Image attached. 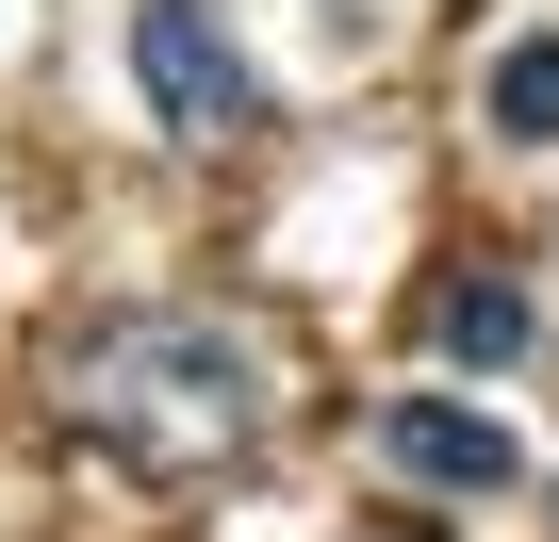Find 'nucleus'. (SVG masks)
<instances>
[{
  "label": "nucleus",
  "mask_w": 559,
  "mask_h": 542,
  "mask_svg": "<svg viewBox=\"0 0 559 542\" xmlns=\"http://www.w3.org/2000/svg\"><path fill=\"white\" fill-rule=\"evenodd\" d=\"M67 411L132 460H230L263 427V346L214 313V297H132L67 346Z\"/></svg>",
  "instance_id": "f257e3e1"
},
{
  "label": "nucleus",
  "mask_w": 559,
  "mask_h": 542,
  "mask_svg": "<svg viewBox=\"0 0 559 542\" xmlns=\"http://www.w3.org/2000/svg\"><path fill=\"white\" fill-rule=\"evenodd\" d=\"M379 542H395V526H379Z\"/></svg>",
  "instance_id": "423d86ee"
},
{
  "label": "nucleus",
  "mask_w": 559,
  "mask_h": 542,
  "mask_svg": "<svg viewBox=\"0 0 559 542\" xmlns=\"http://www.w3.org/2000/svg\"><path fill=\"white\" fill-rule=\"evenodd\" d=\"M526 329H543V313H526L510 263H444V280H428V346H444L461 378H510V362H526Z\"/></svg>",
  "instance_id": "20e7f679"
},
{
  "label": "nucleus",
  "mask_w": 559,
  "mask_h": 542,
  "mask_svg": "<svg viewBox=\"0 0 559 542\" xmlns=\"http://www.w3.org/2000/svg\"><path fill=\"white\" fill-rule=\"evenodd\" d=\"M362 444H379V477H412V493H444V509H493V493L526 477L510 411H477L461 378H412V395H379V411H362Z\"/></svg>",
  "instance_id": "f03ea898"
},
{
  "label": "nucleus",
  "mask_w": 559,
  "mask_h": 542,
  "mask_svg": "<svg viewBox=\"0 0 559 542\" xmlns=\"http://www.w3.org/2000/svg\"><path fill=\"white\" fill-rule=\"evenodd\" d=\"M477 116H493L510 148H559V34H510V50L477 67Z\"/></svg>",
  "instance_id": "39448f33"
},
{
  "label": "nucleus",
  "mask_w": 559,
  "mask_h": 542,
  "mask_svg": "<svg viewBox=\"0 0 559 542\" xmlns=\"http://www.w3.org/2000/svg\"><path fill=\"white\" fill-rule=\"evenodd\" d=\"M132 83H148V116H165L181 148H230V132H263V83L230 67V34L198 17V0H132Z\"/></svg>",
  "instance_id": "7ed1b4c3"
}]
</instances>
